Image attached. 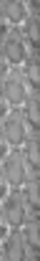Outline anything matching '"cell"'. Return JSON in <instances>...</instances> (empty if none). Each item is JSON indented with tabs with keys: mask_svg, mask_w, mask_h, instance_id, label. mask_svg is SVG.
<instances>
[{
	"mask_svg": "<svg viewBox=\"0 0 40 261\" xmlns=\"http://www.w3.org/2000/svg\"><path fill=\"white\" fill-rule=\"evenodd\" d=\"M35 208H38V180H32L22 188L5 190L2 203H0L5 231L8 228H20V226L35 221Z\"/></svg>",
	"mask_w": 40,
	"mask_h": 261,
	"instance_id": "6da1fadb",
	"label": "cell"
},
{
	"mask_svg": "<svg viewBox=\"0 0 40 261\" xmlns=\"http://www.w3.org/2000/svg\"><path fill=\"white\" fill-rule=\"evenodd\" d=\"M35 249H38V218L20 228H8L2 233V261H35Z\"/></svg>",
	"mask_w": 40,
	"mask_h": 261,
	"instance_id": "7a4b0ae2",
	"label": "cell"
},
{
	"mask_svg": "<svg viewBox=\"0 0 40 261\" xmlns=\"http://www.w3.org/2000/svg\"><path fill=\"white\" fill-rule=\"evenodd\" d=\"M35 173H38V168L30 163V158L25 155L22 147H8L2 152V185H5V190L22 188V185L38 180Z\"/></svg>",
	"mask_w": 40,
	"mask_h": 261,
	"instance_id": "3957f363",
	"label": "cell"
},
{
	"mask_svg": "<svg viewBox=\"0 0 40 261\" xmlns=\"http://www.w3.org/2000/svg\"><path fill=\"white\" fill-rule=\"evenodd\" d=\"M35 89V82L28 76V71L22 66H5L2 74V99H5V109H18L25 107L30 94Z\"/></svg>",
	"mask_w": 40,
	"mask_h": 261,
	"instance_id": "277c9868",
	"label": "cell"
},
{
	"mask_svg": "<svg viewBox=\"0 0 40 261\" xmlns=\"http://www.w3.org/2000/svg\"><path fill=\"white\" fill-rule=\"evenodd\" d=\"M35 48V41L28 36L22 25H10L5 23L2 33V61L5 66H25L28 54Z\"/></svg>",
	"mask_w": 40,
	"mask_h": 261,
	"instance_id": "5b68a950",
	"label": "cell"
},
{
	"mask_svg": "<svg viewBox=\"0 0 40 261\" xmlns=\"http://www.w3.org/2000/svg\"><path fill=\"white\" fill-rule=\"evenodd\" d=\"M32 132H35V124H32V119L28 117V112L22 107L5 109V114H2V142H5V150L8 147H25V142L30 140Z\"/></svg>",
	"mask_w": 40,
	"mask_h": 261,
	"instance_id": "8992f818",
	"label": "cell"
},
{
	"mask_svg": "<svg viewBox=\"0 0 40 261\" xmlns=\"http://www.w3.org/2000/svg\"><path fill=\"white\" fill-rule=\"evenodd\" d=\"M2 3V20L10 25H22L35 8L32 0H0Z\"/></svg>",
	"mask_w": 40,
	"mask_h": 261,
	"instance_id": "52a82bcc",
	"label": "cell"
}]
</instances>
